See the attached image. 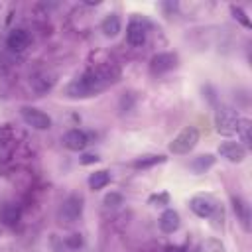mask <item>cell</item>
I'll return each instance as SVG.
<instances>
[{
    "instance_id": "1",
    "label": "cell",
    "mask_w": 252,
    "mask_h": 252,
    "mask_svg": "<svg viewBox=\"0 0 252 252\" xmlns=\"http://www.w3.org/2000/svg\"><path fill=\"white\" fill-rule=\"evenodd\" d=\"M118 75H120V69L112 63H106V65L91 69L85 75H81L79 79L71 81L67 85L65 93L71 98H87V96H93V94L104 91L110 83H114L118 79Z\"/></svg>"
},
{
    "instance_id": "2",
    "label": "cell",
    "mask_w": 252,
    "mask_h": 252,
    "mask_svg": "<svg viewBox=\"0 0 252 252\" xmlns=\"http://www.w3.org/2000/svg\"><path fill=\"white\" fill-rule=\"evenodd\" d=\"M240 116L236 114L234 108L230 106H219L215 112V128L219 134L222 136H232L236 134V126H238Z\"/></svg>"
},
{
    "instance_id": "3",
    "label": "cell",
    "mask_w": 252,
    "mask_h": 252,
    "mask_svg": "<svg viewBox=\"0 0 252 252\" xmlns=\"http://www.w3.org/2000/svg\"><path fill=\"white\" fill-rule=\"evenodd\" d=\"M199 142V130L195 126H187L183 128L169 144V152L171 154H177V156H183V154H189Z\"/></svg>"
},
{
    "instance_id": "4",
    "label": "cell",
    "mask_w": 252,
    "mask_h": 252,
    "mask_svg": "<svg viewBox=\"0 0 252 252\" xmlns=\"http://www.w3.org/2000/svg\"><path fill=\"white\" fill-rule=\"evenodd\" d=\"M22 118L28 126L35 128V130H49L51 128V118L49 114H45L43 110L39 108H33V106H24L22 108Z\"/></svg>"
},
{
    "instance_id": "5",
    "label": "cell",
    "mask_w": 252,
    "mask_h": 252,
    "mask_svg": "<svg viewBox=\"0 0 252 252\" xmlns=\"http://www.w3.org/2000/svg\"><path fill=\"white\" fill-rule=\"evenodd\" d=\"M83 213V197L81 195H71L63 201L61 209H59V217L65 222H75Z\"/></svg>"
},
{
    "instance_id": "6",
    "label": "cell",
    "mask_w": 252,
    "mask_h": 252,
    "mask_svg": "<svg viewBox=\"0 0 252 252\" xmlns=\"http://www.w3.org/2000/svg\"><path fill=\"white\" fill-rule=\"evenodd\" d=\"M189 207H191V211H193L197 217L207 219V217H211V215L215 213L217 201H215L213 197H209V195H195V197H191Z\"/></svg>"
},
{
    "instance_id": "7",
    "label": "cell",
    "mask_w": 252,
    "mask_h": 252,
    "mask_svg": "<svg viewBox=\"0 0 252 252\" xmlns=\"http://www.w3.org/2000/svg\"><path fill=\"white\" fill-rule=\"evenodd\" d=\"M177 65V55L175 53H158L150 59V71L154 75H161V73H167L171 71L173 67Z\"/></svg>"
},
{
    "instance_id": "8",
    "label": "cell",
    "mask_w": 252,
    "mask_h": 252,
    "mask_svg": "<svg viewBox=\"0 0 252 252\" xmlns=\"http://www.w3.org/2000/svg\"><path fill=\"white\" fill-rule=\"evenodd\" d=\"M146 33H148V28L142 20H130L128 28H126V39L132 47H140L144 41H146Z\"/></svg>"
},
{
    "instance_id": "9",
    "label": "cell",
    "mask_w": 252,
    "mask_h": 252,
    "mask_svg": "<svg viewBox=\"0 0 252 252\" xmlns=\"http://www.w3.org/2000/svg\"><path fill=\"white\" fill-rule=\"evenodd\" d=\"M219 154H220L224 159H228L230 163H240V161L246 158V150H244V146L238 144V142H222V144L219 146Z\"/></svg>"
},
{
    "instance_id": "10",
    "label": "cell",
    "mask_w": 252,
    "mask_h": 252,
    "mask_svg": "<svg viewBox=\"0 0 252 252\" xmlns=\"http://www.w3.org/2000/svg\"><path fill=\"white\" fill-rule=\"evenodd\" d=\"M87 144H89V138H87V134H85L83 130H79V128L67 130L65 136H63V146H65L67 150L81 152V150L87 148Z\"/></svg>"
},
{
    "instance_id": "11",
    "label": "cell",
    "mask_w": 252,
    "mask_h": 252,
    "mask_svg": "<svg viewBox=\"0 0 252 252\" xmlns=\"http://www.w3.org/2000/svg\"><path fill=\"white\" fill-rule=\"evenodd\" d=\"M181 224V219H179V213L173 211V209H165L159 217V228L165 232V234H173Z\"/></svg>"
},
{
    "instance_id": "12",
    "label": "cell",
    "mask_w": 252,
    "mask_h": 252,
    "mask_svg": "<svg viewBox=\"0 0 252 252\" xmlns=\"http://www.w3.org/2000/svg\"><path fill=\"white\" fill-rule=\"evenodd\" d=\"M6 43H8V47L12 51H24L28 47V43H30V35H28L26 30H14V32H10Z\"/></svg>"
},
{
    "instance_id": "13",
    "label": "cell",
    "mask_w": 252,
    "mask_h": 252,
    "mask_svg": "<svg viewBox=\"0 0 252 252\" xmlns=\"http://www.w3.org/2000/svg\"><path fill=\"white\" fill-rule=\"evenodd\" d=\"M0 220H2V224H6V226H16L18 220H20V209H18V205H14V203H4V205L0 207Z\"/></svg>"
},
{
    "instance_id": "14",
    "label": "cell",
    "mask_w": 252,
    "mask_h": 252,
    "mask_svg": "<svg viewBox=\"0 0 252 252\" xmlns=\"http://www.w3.org/2000/svg\"><path fill=\"white\" fill-rule=\"evenodd\" d=\"M120 28H122V22H120L118 14H108L100 24V30L106 37H116L120 33Z\"/></svg>"
},
{
    "instance_id": "15",
    "label": "cell",
    "mask_w": 252,
    "mask_h": 252,
    "mask_svg": "<svg viewBox=\"0 0 252 252\" xmlns=\"http://www.w3.org/2000/svg\"><path fill=\"white\" fill-rule=\"evenodd\" d=\"M108 183H110V171L108 169H98V171L89 175V187L94 189V191L104 189Z\"/></svg>"
},
{
    "instance_id": "16",
    "label": "cell",
    "mask_w": 252,
    "mask_h": 252,
    "mask_svg": "<svg viewBox=\"0 0 252 252\" xmlns=\"http://www.w3.org/2000/svg\"><path fill=\"white\" fill-rule=\"evenodd\" d=\"M215 165V156L213 154H203V156H197L193 158V161L189 163V167L195 171V173H205L209 167Z\"/></svg>"
},
{
    "instance_id": "17",
    "label": "cell",
    "mask_w": 252,
    "mask_h": 252,
    "mask_svg": "<svg viewBox=\"0 0 252 252\" xmlns=\"http://www.w3.org/2000/svg\"><path fill=\"white\" fill-rule=\"evenodd\" d=\"M165 161V156L161 154H148V156H142L138 159H134V167L136 169H146V167H152V165H158V163H163Z\"/></svg>"
},
{
    "instance_id": "18",
    "label": "cell",
    "mask_w": 252,
    "mask_h": 252,
    "mask_svg": "<svg viewBox=\"0 0 252 252\" xmlns=\"http://www.w3.org/2000/svg\"><path fill=\"white\" fill-rule=\"evenodd\" d=\"M250 130H252V122H250L248 118H240V120H238V126H236V136L240 138V142H242L244 146H250V144H252Z\"/></svg>"
},
{
    "instance_id": "19",
    "label": "cell",
    "mask_w": 252,
    "mask_h": 252,
    "mask_svg": "<svg viewBox=\"0 0 252 252\" xmlns=\"http://www.w3.org/2000/svg\"><path fill=\"white\" fill-rule=\"evenodd\" d=\"M232 203H234V213L238 215V219H240L242 226H244V228L248 230V220H250V209H248L246 201H242L240 197H234V199H232Z\"/></svg>"
},
{
    "instance_id": "20",
    "label": "cell",
    "mask_w": 252,
    "mask_h": 252,
    "mask_svg": "<svg viewBox=\"0 0 252 252\" xmlns=\"http://www.w3.org/2000/svg\"><path fill=\"white\" fill-rule=\"evenodd\" d=\"M230 12L234 14V18H236L244 28H250V20L246 18V12H244L242 8H238V6H230Z\"/></svg>"
},
{
    "instance_id": "21",
    "label": "cell",
    "mask_w": 252,
    "mask_h": 252,
    "mask_svg": "<svg viewBox=\"0 0 252 252\" xmlns=\"http://www.w3.org/2000/svg\"><path fill=\"white\" fill-rule=\"evenodd\" d=\"M104 205L106 207H118V205H122V195L120 193H108L104 197Z\"/></svg>"
},
{
    "instance_id": "22",
    "label": "cell",
    "mask_w": 252,
    "mask_h": 252,
    "mask_svg": "<svg viewBox=\"0 0 252 252\" xmlns=\"http://www.w3.org/2000/svg\"><path fill=\"white\" fill-rule=\"evenodd\" d=\"M65 244L69 248H79V246H83V238H81V234H69L65 238Z\"/></svg>"
},
{
    "instance_id": "23",
    "label": "cell",
    "mask_w": 252,
    "mask_h": 252,
    "mask_svg": "<svg viewBox=\"0 0 252 252\" xmlns=\"http://www.w3.org/2000/svg\"><path fill=\"white\" fill-rule=\"evenodd\" d=\"M98 159H100V158H98L96 154H85V156H83L79 161H81L83 165H89V163H96Z\"/></svg>"
},
{
    "instance_id": "24",
    "label": "cell",
    "mask_w": 252,
    "mask_h": 252,
    "mask_svg": "<svg viewBox=\"0 0 252 252\" xmlns=\"http://www.w3.org/2000/svg\"><path fill=\"white\" fill-rule=\"evenodd\" d=\"M163 203V205H167V201H169V197H167V193H161V195H154V197H150V203Z\"/></svg>"
}]
</instances>
